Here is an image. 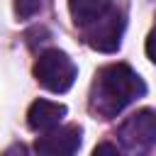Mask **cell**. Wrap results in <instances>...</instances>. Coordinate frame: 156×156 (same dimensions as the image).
Segmentation results:
<instances>
[{"instance_id": "cell-2", "label": "cell", "mask_w": 156, "mask_h": 156, "mask_svg": "<svg viewBox=\"0 0 156 156\" xmlns=\"http://www.w3.org/2000/svg\"><path fill=\"white\" fill-rule=\"evenodd\" d=\"M117 136L129 156H146L156 146V112L136 110L119 124Z\"/></svg>"}, {"instance_id": "cell-1", "label": "cell", "mask_w": 156, "mask_h": 156, "mask_svg": "<svg viewBox=\"0 0 156 156\" xmlns=\"http://www.w3.org/2000/svg\"><path fill=\"white\" fill-rule=\"evenodd\" d=\"M146 93L144 80L127 63H110L98 71L90 90V110L100 117H115Z\"/></svg>"}, {"instance_id": "cell-11", "label": "cell", "mask_w": 156, "mask_h": 156, "mask_svg": "<svg viewBox=\"0 0 156 156\" xmlns=\"http://www.w3.org/2000/svg\"><path fill=\"white\" fill-rule=\"evenodd\" d=\"M2 156H27V149H24L22 144H15V146H10Z\"/></svg>"}, {"instance_id": "cell-9", "label": "cell", "mask_w": 156, "mask_h": 156, "mask_svg": "<svg viewBox=\"0 0 156 156\" xmlns=\"http://www.w3.org/2000/svg\"><path fill=\"white\" fill-rule=\"evenodd\" d=\"M90 156H122V154H119L117 146H112L110 141H102V144H98V146L93 149Z\"/></svg>"}, {"instance_id": "cell-10", "label": "cell", "mask_w": 156, "mask_h": 156, "mask_svg": "<svg viewBox=\"0 0 156 156\" xmlns=\"http://www.w3.org/2000/svg\"><path fill=\"white\" fill-rule=\"evenodd\" d=\"M146 56L156 63V27L149 32V37H146Z\"/></svg>"}, {"instance_id": "cell-5", "label": "cell", "mask_w": 156, "mask_h": 156, "mask_svg": "<svg viewBox=\"0 0 156 156\" xmlns=\"http://www.w3.org/2000/svg\"><path fill=\"white\" fill-rule=\"evenodd\" d=\"M78 149H80V129L76 124L49 129L34 141V151L39 156H76Z\"/></svg>"}, {"instance_id": "cell-8", "label": "cell", "mask_w": 156, "mask_h": 156, "mask_svg": "<svg viewBox=\"0 0 156 156\" xmlns=\"http://www.w3.org/2000/svg\"><path fill=\"white\" fill-rule=\"evenodd\" d=\"M41 7V0H15V12L17 17L27 20V17H34Z\"/></svg>"}, {"instance_id": "cell-6", "label": "cell", "mask_w": 156, "mask_h": 156, "mask_svg": "<svg viewBox=\"0 0 156 156\" xmlns=\"http://www.w3.org/2000/svg\"><path fill=\"white\" fill-rule=\"evenodd\" d=\"M63 117H66V105L51 102V100H34L29 105V110H27V124L34 132L56 129Z\"/></svg>"}, {"instance_id": "cell-3", "label": "cell", "mask_w": 156, "mask_h": 156, "mask_svg": "<svg viewBox=\"0 0 156 156\" xmlns=\"http://www.w3.org/2000/svg\"><path fill=\"white\" fill-rule=\"evenodd\" d=\"M124 27H127L124 7L110 2V5L105 7V12L85 27V39H88V44H90L95 51L112 54V51H117L119 44H122Z\"/></svg>"}, {"instance_id": "cell-7", "label": "cell", "mask_w": 156, "mask_h": 156, "mask_svg": "<svg viewBox=\"0 0 156 156\" xmlns=\"http://www.w3.org/2000/svg\"><path fill=\"white\" fill-rule=\"evenodd\" d=\"M107 5H110L107 0H68V12H71L73 22L85 29L93 20H98L105 12Z\"/></svg>"}, {"instance_id": "cell-4", "label": "cell", "mask_w": 156, "mask_h": 156, "mask_svg": "<svg viewBox=\"0 0 156 156\" xmlns=\"http://www.w3.org/2000/svg\"><path fill=\"white\" fill-rule=\"evenodd\" d=\"M76 76H78L76 63L68 58V54H63L58 49L44 51L34 63V78L49 93H66L73 85Z\"/></svg>"}]
</instances>
